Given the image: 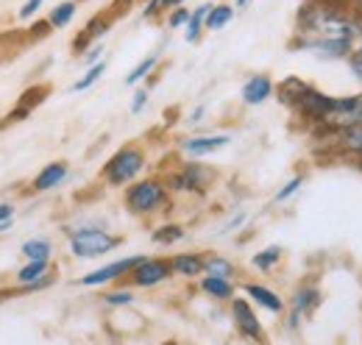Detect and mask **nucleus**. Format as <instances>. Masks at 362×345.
<instances>
[{"mask_svg": "<svg viewBox=\"0 0 362 345\" xmlns=\"http://www.w3.org/2000/svg\"><path fill=\"white\" fill-rule=\"evenodd\" d=\"M47 28H53V25H50V23H40V25H34V28H31V34H34V37H37V40H40V37H45V31Z\"/></svg>", "mask_w": 362, "mask_h": 345, "instance_id": "e433bc0d", "label": "nucleus"}, {"mask_svg": "<svg viewBox=\"0 0 362 345\" xmlns=\"http://www.w3.org/2000/svg\"><path fill=\"white\" fill-rule=\"evenodd\" d=\"M351 70H354V76H357V78L362 81V67H351Z\"/></svg>", "mask_w": 362, "mask_h": 345, "instance_id": "79ce46f5", "label": "nucleus"}, {"mask_svg": "<svg viewBox=\"0 0 362 345\" xmlns=\"http://www.w3.org/2000/svg\"><path fill=\"white\" fill-rule=\"evenodd\" d=\"M159 8H165V3H162V0H148V6H145V17H156V14H159Z\"/></svg>", "mask_w": 362, "mask_h": 345, "instance_id": "f704fd0d", "label": "nucleus"}, {"mask_svg": "<svg viewBox=\"0 0 362 345\" xmlns=\"http://www.w3.org/2000/svg\"><path fill=\"white\" fill-rule=\"evenodd\" d=\"M162 3H165V8H173V6H181L184 0H162Z\"/></svg>", "mask_w": 362, "mask_h": 345, "instance_id": "a19ab883", "label": "nucleus"}, {"mask_svg": "<svg viewBox=\"0 0 362 345\" xmlns=\"http://www.w3.org/2000/svg\"><path fill=\"white\" fill-rule=\"evenodd\" d=\"M231 142L228 134H212V136H192V139H184L181 142V151L187 156H206V153H215L221 151L223 145Z\"/></svg>", "mask_w": 362, "mask_h": 345, "instance_id": "9d476101", "label": "nucleus"}, {"mask_svg": "<svg viewBox=\"0 0 362 345\" xmlns=\"http://www.w3.org/2000/svg\"><path fill=\"white\" fill-rule=\"evenodd\" d=\"M301 47L317 53L320 59H343V56L351 53V40H343V37H313V40H304Z\"/></svg>", "mask_w": 362, "mask_h": 345, "instance_id": "1a4fd4ad", "label": "nucleus"}, {"mask_svg": "<svg viewBox=\"0 0 362 345\" xmlns=\"http://www.w3.org/2000/svg\"><path fill=\"white\" fill-rule=\"evenodd\" d=\"M145 257H129V259H120V262H112V264H106V267H98V270H92L87 273L84 279H81V284L84 287H100V284H106V281H112V279H120V276H132V270H134L136 264H142Z\"/></svg>", "mask_w": 362, "mask_h": 345, "instance_id": "6e6552de", "label": "nucleus"}, {"mask_svg": "<svg viewBox=\"0 0 362 345\" xmlns=\"http://www.w3.org/2000/svg\"><path fill=\"white\" fill-rule=\"evenodd\" d=\"M201 117H204V106H198V109H195V112H192V117H189V120H192V123H198V120H201Z\"/></svg>", "mask_w": 362, "mask_h": 345, "instance_id": "ea45409f", "label": "nucleus"}, {"mask_svg": "<svg viewBox=\"0 0 362 345\" xmlns=\"http://www.w3.org/2000/svg\"><path fill=\"white\" fill-rule=\"evenodd\" d=\"M156 62H159V56H156V53H151L148 59H142V62H139V64L134 67V70L126 76V84H129V86L139 84V81H142V78H145V76H148V73L156 67Z\"/></svg>", "mask_w": 362, "mask_h": 345, "instance_id": "b1692460", "label": "nucleus"}, {"mask_svg": "<svg viewBox=\"0 0 362 345\" xmlns=\"http://www.w3.org/2000/svg\"><path fill=\"white\" fill-rule=\"evenodd\" d=\"M243 220H245V212H240V215H237V217H231V220H228V223H226V228H223V231H231V228H237V226H243Z\"/></svg>", "mask_w": 362, "mask_h": 345, "instance_id": "4c0bfd02", "label": "nucleus"}, {"mask_svg": "<svg viewBox=\"0 0 362 345\" xmlns=\"http://www.w3.org/2000/svg\"><path fill=\"white\" fill-rule=\"evenodd\" d=\"M189 17H192V11H187V8H176V11L170 14V28H181V25H187V23H189Z\"/></svg>", "mask_w": 362, "mask_h": 345, "instance_id": "7c9ffc66", "label": "nucleus"}, {"mask_svg": "<svg viewBox=\"0 0 362 345\" xmlns=\"http://www.w3.org/2000/svg\"><path fill=\"white\" fill-rule=\"evenodd\" d=\"M145 168V153L139 148H120L106 165H103V178L112 187H123L129 181H134Z\"/></svg>", "mask_w": 362, "mask_h": 345, "instance_id": "7ed1b4c3", "label": "nucleus"}, {"mask_svg": "<svg viewBox=\"0 0 362 345\" xmlns=\"http://www.w3.org/2000/svg\"><path fill=\"white\" fill-rule=\"evenodd\" d=\"M231 17H234V8H231V6H212V11H209V17H206V25H204V28L218 31V28H223L226 23H231Z\"/></svg>", "mask_w": 362, "mask_h": 345, "instance_id": "5701e85b", "label": "nucleus"}, {"mask_svg": "<svg viewBox=\"0 0 362 345\" xmlns=\"http://www.w3.org/2000/svg\"><path fill=\"white\" fill-rule=\"evenodd\" d=\"M103 73H106V62H98L95 67H90V70H87V76H84L81 81H76V84H73V92H84V89H90V86L95 84V81H98Z\"/></svg>", "mask_w": 362, "mask_h": 345, "instance_id": "bb28decb", "label": "nucleus"}, {"mask_svg": "<svg viewBox=\"0 0 362 345\" xmlns=\"http://www.w3.org/2000/svg\"><path fill=\"white\" fill-rule=\"evenodd\" d=\"M323 129H332V131H349V129H357L362 126V95H351V98H332L329 100V109L326 115L320 117Z\"/></svg>", "mask_w": 362, "mask_h": 345, "instance_id": "f257e3e1", "label": "nucleus"}, {"mask_svg": "<svg viewBox=\"0 0 362 345\" xmlns=\"http://www.w3.org/2000/svg\"><path fill=\"white\" fill-rule=\"evenodd\" d=\"M245 296H248V298H251L254 303H259L262 309L273 312V315L284 312V301H281V298H279L273 290L262 287V284H245Z\"/></svg>", "mask_w": 362, "mask_h": 345, "instance_id": "ddd939ff", "label": "nucleus"}, {"mask_svg": "<svg viewBox=\"0 0 362 345\" xmlns=\"http://www.w3.org/2000/svg\"><path fill=\"white\" fill-rule=\"evenodd\" d=\"M50 240L45 237H37V240H28V242H23V257L28 259V262H45L50 259Z\"/></svg>", "mask_w": 362, "mask_h": 345, "instance_id": "f3484780", "label": "nucleus"}, {"mask_svg": "<svg viewBox=\"0 0 362 345\" xmlns=\"http://www.w3.org/2000/svg\"><path fill=\"white\" fill-rule=\"evenodd\" d=\"M317 290H313V287H307V290H298L296 293V298H293V309H296V317L301 315V312H307L310 306H315L317 303Z\"/></svg>", "mask_w": 362, "mask_h": 345, "instance_id": "a878e982", "label": "nucleus"}, {"mask_svg": "<svg viewBox=\"0 0 362 345\" xmlns=\"http://www.w3.org/2000/svg\"><path fill=\"white\" fill-rule=\"evenodd\" d=\"M40 6H42V0H25V3H23V8H20V20L34 17V14L40 11Z\"/></svg>", "mask_w": 362, "mask_h": 345, "instance_id": "2f4dec72", "label": "nucleus"}, {"mask_svg": "<svg viewBox=\"0 0 362 345\" xmlns=\"http://www.w3.org/2000/svg\"><path fill=\"white\" fill-rule=\"evenodd\" d=\"M45 92H47L45 86H42V89H31V92H25V95L20 98V109H23V112H31L37 103H42L40 98H45Z\"/></svg>", "mask_w": 362, "mask_h": 345, "instance_id": "c85d7f7f", "label": "nucleus"}, {"mask_svg": "<svg viewBox=\"0 0 362 345\" xmlns=\"http://www.w3.org/2000/svg\"><path fill=\"white\" fill-rule=\"evenodd\" d=\"M170 276H173L170 262H165V259H145L142 264H136L134 270H132L129 279L136 287H156V284H162Z\"/></svg>", "mask_w": 362, "mask_h": 345, "instance_id": "0eeeda50", "label": "nucleus"}, {"mask_svg": "<svg viewBox=\"0 0 362 345\" xmlns=\"http://www.w3.org/2000/svg\"><path fill=\"white\" fill-rule=\"evenodd\" d=\"M11 217H14V206L11 204H0V223H6Z\"/></svg>", "mask_w": 362, "mask_h": 345, "instance_id": "c9c22d12", "label": "nucleus"}, {"mask_svg": "<svg viewBox=\"0 0 362 345\" xmlns=\"http://www.w3.org/2000/svg\"><path fill=\"white\" fill-rule=\"evenodd\" d=\"M231 317L237 323V332L248 340H257L262 343L265 340V332H262V323L259 317L254 315V306L248 303V298H231Z\"/></svg>", "mask_w": 362, "mask_h": 345, "instance_id": "39448f33", "label": "nucleus"}, {"mask_svg": "<svg viewBox=\"0 0 362 345\" xmlns=\"http://www.w3.org/2000/svg\"><path fill=\"white\" fill-rule=\"evenodd\" d=\"M170 267H173V273L192 279V276L204 273V259L198 257V254H179V257L170 259Z\"/></svg>", "mask_w": 362, "mask_h": 345, "instance_id": "4468645a", "label": "nucleus"}, {"mask_svg": "<svg viewBox=\"0 0 362 345\" xmlns=\"http://www.w3.org/2000/svg\"><path fill=\"white\" fill-rule=\"evenodd\" d=\"M201 290L206 293V296H212V298H218V301H226L234 296V287H231V281L228 279H221V276H204L201 279Z\"/></svg>", "mask_w": 362, "mask_h": 345, "instance_id": "2eb2a0df", "label": "nucleus"}, {"mask_svg": "<svg viewBox=\"0 0 362 345\" xmlns=\"http://www.w3.org/2000/svg\"><path fill=\"white\" fill-rule=\"evenodd\" d=\"M165 201H168V189H165V184L159 178L136 181L126 189V206L134 215H151L159 206H165Z\"/></svg>", "mask_w": 362, "mask_h": 345, "instance_id": "f03ea898", "label": "nucleus"}, {"mask_svg": "<svg viewBox=\"0 0 362 345\" xmlns=\"http://www.w3.org/2000/svg\"><path fill=\"white\" fill-rule=\"evenodd\" d=\"M349 62H351V67H362V42H360V47L351 53V59H349Z\"/></svg>", "mask_w": 362, "mask_h": 345, "instance_id": "58836bf2", "label": "nucleus"}, {"mask_svg": "<svg viewBox=\"0 0 362 345\" xmlns=\"http://www.w3.org/2000/svg\"><path fill=\"white\" fill-rule=\"evenodd\" d=\"M357 6H360V11H362V0H357Z\"/></svg>", "mask_w": 362, "mask_h": 345, "instance_id": "c03bdc74", "label": "nucleus"}, {"mask_svg": "<svg viewBox=\"0 0 362 345\" xmlns=\"http://www.w3.org/2000/svg\"><path fill=\"white\" fill-rule=\"evenodd\" d=\"M73 17H76V0H64V3H59V6L47 14V23H50L53 28H64Z\"/></svg>", "mask_w": 362, "mask_h": 345, "instance_id": "a211bd4d", "label": "nucleus"}, {"mask_svg": "<svg viewBox=\"0 0 362 345\" xmlns=\"http://www.w3.org/2000/svg\"><path fill=\"white\" fill-rule=\"evenodd\" d=\"M212 181V170H206L204 165H184L173 178H170V189L173 192H204L206 184Z\"/></svg>", "mask_w": 362, "mask_h": 345, "instance_id": "423d86ee", "label": "nucleus"}, {"mask_svg": "<svg viewBox=\"0 0 362 345\" xmlns=\"http://www.w3.org/2000/svg\"><path fill=\"white\" fill-rule=\"evenodd\" d=\"M117 245H120V237H112L103 228H78L70 234V251L78 259L103 257Z\"/></svg>", "mask_w": 362, "mask_h": 345, "instance_id": "20e7f679", "label": "nucleus"}, {"mask_svg": "<svg viewBox=\"0 0 362 345\" xmlns=\"http://www.w3.org/2000/svg\"><path fill=\"white\" fill-rule=\"evenodd\" d=\"M298 187H304V178L301 175H296V178H290L279 192H276V201L281 204V201H287V198H293L296 192H298Z\"/></svg>", "mask_w": 362, "mask_h": 345, "instance_id": "cd10ccee", "label": "nucleus"}, {"mask_svg": "<svg viewBox=\"0 0 362 345\" xmlns=\"http://www.w3.org/2000/svg\"><path fill=\"white\" fill-rule=\"evenodd\" d=\"M209 11H212V3H204V6L192 8V17H189V23H187V42H195V40L201 37V28L206 25Z\"/></svg>", "mask_w": 362, "mask_h": 345, "instance_id": "dca6fc26", "label": "nucleus"}, {"mask_svg": "<svg viewBox=\"0 0 362 345\" xmlns=\"http://www.w3.org/2000/svg\"><path fill=\"white\" fill-rule=\"evenodd\" d=\"M279 259H281V248L279 245H271V248H265V251H259V254H254V267H259V270H271L279 264Z\"/></svg>", "mask_w": 362, "mask_h": 345, "instance_id": "393cba45", "label": "nucleus"}, {"mask_svg": "<svg viewBox=\"0 0 362 345\" xmlns=\"http://www.w3.org/2000/svg\"><path fill=\"white\" fill-rule=\"evenodd\" d=\"M271 92H273V81L268 76H254V78H248V81L243 84V100H245L248 106H257V103L268 100Z\"/></svg>", "mask_w": 362, "mask_h": 345, "instance_id": "9b49d317", "label": "nucleus"}, {"mask_svg": "<svg viewBox=\"0 0 362 345\" xmlns=\"http://www.w3.org/2000/svg\"><path fill=\"white\" fill-rule=\"evenodd\" d=\"M145 103H148V89H136L134 103H132V112H134V115H139V112L145 109Z\"/></svg>", "mask_w": 362, "mask_h": 345, "instance_id": "473e14b6", "label": "nucleus"}, {"mask_svg": "<svg viewBox=\"0 0 362 345\" xmlns=\"http://www.w3.org/2000/svg\"><path fill=\"white\" fill-rule=\"evenodd\" d=\"M307 89H310V86L304 84V81H298V78H287L284 84L279 86V98H281L284 103L298 106V100H301V95H304Z\"/></svg>", "mask_w": 362, "mask_h": 345, "instance_id": "6ab92c4d", "label": "nucleus"}, {"mask_svg": "<svg viewBox=\"0 0 362 345\" xmlns=\"http://www.w3.org/2000/svg\"><path fill=\"white\" fill-rule=\"evenodd\" d=\"M67 178V165L64 162H50L47 168H42V172L34 178V192H47L56 189L62 181Z\"/></svg>", "mask_w": 362, "mask_h": 345, "instance_id": "f8f14e48", "label": "nucleus"}, {"mask_svg": "<svg viewBox=\"0 0 362 345\" xmlns=\"http://www.w3.org/2000/svg\"><path fill=\"white\" fill-rule=\"evenodd\" d=\"M100 53H103V45H95V47H90V50L84 53V62H87L90 67H95V64H98V59H100Z\"/></svg>", "mask_w": 362, "mask_h": 345, "instance_id": "72a5a7b5", "label": "nucleus"}, {"mask_svg": "<svg viewBox=\"0 0 362 345\" xmlns=\"http://www.w3.org/2000/svg\"><path fill=\"white\" fill-rule=\"evenodd\" d=\"M243 6H248V0H237V8H243Z\"/></svg>", "mask_w": 362, "mask_h": 345, "instance_id": "37998d69", "label": "nucleus"}, {"mask_svg": "<svg viewBox=\"0 0 362 345\" xmlns=\"http://www.w3.org/2000/svg\"><path fill=\"white\" fill-rule=\"evenodd\" d=\"M204 273L221 276V279H231V276H234V264L223 257H206L204 259Z\"/></svg>", "mask_w": 362, "mask_h": 345, "instance_id": "412c9836", "label": "nucleus"}, {"mask_svg": "<svg viewBox=\"0 0 362 345\" xmlns=\"http://www.w3.org/2000/svg\"><path fill=\"white\" fill-rule=\"evenodd\" d=\"M103 301L109 303V306H126V303L134 301V296H132L129 290H120V293H109V296H103Z\"/></svg>", "mask_w": 362, "mask_h": 345, "instance_id": "c756f323", "label": "nucleus"}, {"mask_svg": "<svg viewBox=\"0 0 362 345\" xmlns=\"http://www.w3.org/2000/svg\"><path fill=\"white\" fill-rule=\"evenodd\" d=\"M179 240H184V228L176 226V223L159 226V228L153 231V242H156V245H173V242H179Z\"/></svg>", "mask_w": 362, "mask_h": 345, "instance_id": "4be33fe9", "label": "nucleus"}, {"mask_svg": "<svg viewBox=\"0 0 362 345\" xmlns=\"http://www.w3.org/2000/svg\"><path fill=\"white\" fill-rule=\"evenodd\" d=\"M340 148H343L346 153L360 156V159H362V126L343 131V134H340Z\"/></svg>", "mask_w": 362, "mask_h": 345, "instance_id": "aec40b11", "label": "nucleus"}]
</instances>
